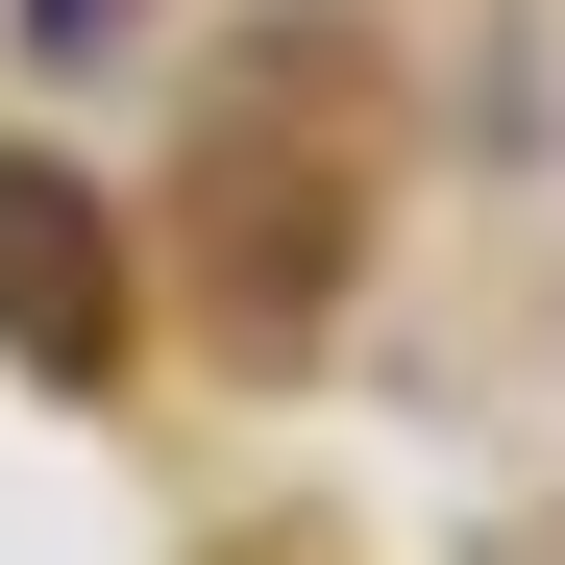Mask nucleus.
<instances>
[{"mask_svg": "<svg viewBox=\"0 0 565 565\" xmlns=\"http://www.w3.org/2000/svg\"><path fill=\"white\" fill-rule=\"evenodd\" d=\"M0 344H25L50 394L124 369V246H99V198H74L50 148H0Z\"/></svg>", "mask_w": 565, "mask_h": 565, "instance_id": "1", "label": "nucleus"}]
</instances>
